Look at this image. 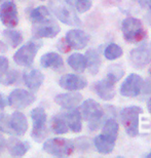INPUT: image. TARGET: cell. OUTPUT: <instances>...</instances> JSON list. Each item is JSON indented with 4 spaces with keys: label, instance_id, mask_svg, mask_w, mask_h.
Instances as JSON below:
<instances>
[{
    "label": "cell",
    "instance_id": "cell-36",
    "mask_svg": "<svg viewBox=\"0 0 151 158\" xmlns=\"http://www.w3.org/2000/svg\"><path fill=\"white\" fill-rule=\"evenodd\" d=\"M141 7L146 8L147 10H151V0H139Z\"/></svg>",
    "mask_w": 151,
    "mask_h": 158
},
{
    "label": "cell",
    "instance_id": "cell-28",
    "mask_svg": "<svg viewBox=\"0 0 151 158\" xmlns=\"http://www.w3.org/2000/svg\"><path fill=\"white\" fill-rule=\"evenodd\" d=\"M50 17H52V15H50L49 9L44 5H40L38 7L32 9L30 12V20L32 22V24L44 21Z\"/></svg>",
    "mask_w": 151,
    "mask_h": 158
},
{
    "label": "cell",
    "instance_id": "cell-43",
    "mask_svg": "<svg viewBox=\"0 0 151 158\" xmlns=\"http://www.w3.org/2000/svg\"><path fill=\"white\" fill-rule=\"evenodd\" d=\"M147 107H148V110H149V112L151 113V99L148 101V105H147Z\"/></svg>",
    "mask_w": 151,
    "mask_h": 158
},
{
    "label": "cell",
    "instance_id": "cell-2",
    "mask_svg": "<svg viewBox=\"0 0 151 158\" xmlns=\"http://www.w3.org/2000/svg\"><path fill=\"white\" fill-rule=\"evenodd\" d=\"M121 31L124 40L130 43L141 42L147 37V31L144 29L142 22L133 17L124 19L121 24Z\"/></svg>",
    "mask_w": 151,
    "mask_h": 158
},
{
    "label": "cell",
    "instance_id": "cell-19",
    "mask_svg": "<svg viewBox=\"0 0 151 158\" xmlns=\"http://www.w3.org/2000/svg\"><path fill=\"white\" fill-rule=\"evenodd\" d=\"M63 117L65 118L66 123H67L68 127L71 129L73 132H80L82 129V116H81L80 111L76 107L72 109H67V112L62 114Z\"/></svg>",
    "mask_w": 151,
    "mask_h": 158
},
{
    "label": "cell",
    "instance_id": "cell-24",
    "mask_svg": "<svg viewBox=\"0 0 151 158\" xmlns=\"http://www.w3.org/2000/svg\"><path fill=\"white\" fill-rule=\"evenodd\" d=\"M67 63L74 71L78 72V73H82V72H84V70L86 69V56L79 52L72 53V55L68 58Z\"/></svg>",
    "mask_w": 151,
    "mask_h": 158
},
{
    "label": "cell",
    "instance_id": "cell-31",
    "mask_svg": "<svg viewBox=\"0 0 151 158\" xmlns=\"http://www.w3.org/2000/svg\"><path fill=\"white\" fill-rule=\"evenodd\" d=\"M18 80H19V72L17 70H14V69H11L9 71L7 70L0 77V83L6 85V86L14 85Z\"/></svg>",
    "mask_w": 151,
    "mask_h": 158
},
{
    "label": "cell",
    "instance_id": "cell-46",
    "mask_svg": "<svg viewBox=\"0 0 151 158\" xmlns=\"http://www.w3.org/2000/svg\"><path fill=\"white\" fill-rule=\"evenodd\" d=\"M1 1H3V0H0V2H1Z\"/></svg>",
    "mask_w": 151,
    "mask_h": 158
},
{
    "label": "cell",
    "instance_id": "cell-11",
    "mask_svg": "<svg viewBox=\"0 0 151 158\" xmlns=\"http://www.w3.org/2000/svg\"><path fill=\"white\" fill-rule=\"evenodd\" d=\"M130 60L136 68H143L151 62V42L143 43L132 49Z\"/></svg>",
    "mask_w": 151,
    "mask_h": 158
},
{
    "label": "cell",
    "instance_id": "cell-23",
    "mask_svg": "<svg viewBox=\"0 0 151 158\" xmlns=\"http://www.w3.org/2000/svg\"><path fill=\"white\" fill-rule=\"evenodd\" d=\"M94 144H95L96 149L99 153L108 154L110 152H112L113 149H114L115 141L108 137H106V135H104L102 134V135H97L95 138Z\"/></svg>",
    "mask_w": 151,
    "mask_h": 158
},
{
    "label": "cell",
    "instance_id": "cell-4",
    "mask_svg": "<svg viewBox=\"0 0 151 158\" xmlns=\"http://www.w3.org/2000/svg\"><path fill=\"white\" fill-rule=\"evenodd\" d=\"M30 115L33 121L31 137L37 143H41L42 141H44V139L48 134L46 112L41 107H37V108H34L31 111Z\"/></svg>",
    "mask_w": 151,
    "mask_h": 158
},
{
    "label": "cell",
    "instance_id": "cell-6",
    "mask_svg": "<svg viewBox=\"0 0 151 158\" xmlns=\"http://www.w3.org/2000/svg\"><path fill=\"white\" fill-rule=\"evenodd\" d=\"M43 150L49 155L64 157L69 156L74 152L75 144L73 141L64 138L49 139L43 144Z\"/></svg>",
    "mask_w": 151,
    "mask_h": 158
},
{
    "label": "cell",
    "instance_id": "cell-17",
    "mask_svg": "<svg viewBox=\"0 0 151 158\" xmlns=\"http://www.w3.org/2000/svg\"><path fill=\"white\" fill-rule=\"evenodd\" d=\"M115 83H113L108 79H102V80L97 81L94 85V89L97 94L104 101L112 100L115 96Z\"/></svg>",
    "mask_w": 151,
    "mask_h": 158
},
{
    "label": "cell",
    "instance_id": "cell-9",
    "mask_svg": "<svg viewBox=\"0 0 151 158\" xmlns=\"http://www.w3.org/2000/svg\"><path fill=\"white\" fill-rule=\"evenodd\" d=\"M36 97L35 94L30 93L28 90L22 89V88H17L12 90L8 96L7 102L8 105L15 109H24L26 107H29L30 105L35 102Z\"/></svg>",
    "mask_w": 151,
    "mask_h": 158
},
{
    "label": "cell",
    "instance_id": "cell-30",
    "mask_svg": "<svg viewBox=\"0 0 151 158\" xmlns=\"http://www.w3.org/2000/svg\"><path fill=\"white\" fill-rule=\"evenodd\" d=\"M122 53H124L122 48L115 43H110L105 48V50H104V56H105V58L107 60H109V61L120 58L122 56Z\"/></svg>",
    "mask_w": 151,
    "mask_h": 158
},
{
    "label": "cell",
    "instance_id": "cell-42",
    "mask_svg": "<svg viewBox=\"0 0 151 158\" xmlns=\"http://www.w3.org/2000/svg\"><path fill=\"white\" fill-rule=\"evenodd\" d=\"M65 2H67L68 4H70L71 6H74V3H75V0H64Z\"/></svg>",
    "mask_w": 151,
    "mask_h": 158
},
{
    "label": "cell",
    "instance_id": "cell-21",
    "mask_svg": "<svg viewBox=\"0 0 151 158\" xmlns=\"http://www.w3.org/2000/svg\"><path fill=\"white\" fill-rule=\"evenodd\" d=\"M6 147L11 156L21 157L29 151L30 144L28 141H21L17 138H10L6 143Z\"/></svg>",
    "mask_w": 151,
    "mask_h": 158
},
{
    "label": "cell",
    "instance_id": "cell-29",
    "mask_svg": "<svg viewBox=\"0 0 151 158\" xmlns=\"http://www.w3.org/2000/svg\"><path fill=\"white\" fill-rule=\"evenodd\" d=\"M124 75V69L122 68V66L118 64H114V65L110 66L108 69L107 79L113 82V83H116V82H118L120 80Z\"/></svg>",
    "mask_w": 151,
    "mask_h": 158
},
{
    "label": "cell",
    "instance_id": "cell-40",
    "mask_svg": "<svg viewBox=\"0 0 151 158\" xmlns=\"http://www.w3.org/2000/svg\"><path fill=\"white\" fill-rule=\"evenodd\" d=\"M144 85V93L151 94V83L148 84H143Z\"/></svg>",
    "mask_w": 151,
    "mask_h": 158
},
{
    "label": "cell",
    "instance_id": "cell-22",
    "mask_svg": "<svg viewBox=\"0 0 151 158\" xmlns=\"http://www.w3.org/2000/svg\"><path fill=\"white\" fill-rule=\"evenodd\" d=\"M86 68L89 69L90 73L92 75L98 74L101 68V58L99 52L96 49L90 48L86 52Z\"/></svg>",
    "mask_w": 151,
    "mask_h": 158
},
{
    "label": "cell",
    "instance_id": "cell-35",
    "mask_svg": "<svg viewBox=\"0 0 151 158\" xmlns=\"http://www.w3.org/2000/svg\"><path fill=\"white\" fill-rule=\"evenodd\" d=\"M58 48H59L60 52H62L64 53H67V52H69L71 50V46L69 45L65 38H62L58 42Z\"/></svg>",
    "mask_w": 151,
    "mask_h": 158
},
{
    "label": "cell",
    "instance_id": "cell-32",
    "mask_svg": "<svg viewBox=\"0 0 151 158\" xmlns=\"http://www.w3.org/2000/svg\"><path fill=\"white\" fill-rule=\"evenodd\" d=\"M74 6L78 12L82 14V12L90 10V8L92 7V1L90 0H75Z\"/></svg>",
    "mask_w": 151,
    "mask_h": 158
},
{
    "label": "cell",
    "instance_id": "cell-8",
    "mask_svg": "<svg viewBox=\"0 0 151 158\" xmlns=\"http://www.w3.org/2000/svg\"><path fill=\"white\" fill-rule=\"evenodd\" d=\"M61 31L59 24L50 17L44 21L32 24V35L35 39L55 38Z\"/></svg>",
    "mask_w": 151,
    "mask_h": 158
},
{
    "label": "cell",
    "instance_id": "cell-33",
    "mask_svg": "<svg viewBox=\"0 0 151 158\" xmlns=\"http://www.w3.org/2000/svg\"><path fill=\"white\" fill-rule=\"evenodd\" d=\"M0 131L11 135L9 127V116L4 113H0Z\"/></svg>",
    "mask_w": 151,
    "mask_h": 158
},
{
    "label": "cell",
    "instance_id": "cell-37",
    "mask_svg": "<svg viewBox=\"0 0 151 158\" xmlns=\"http://www.w3.org/2000/svg\"><path fill=\"white\" fill-rule=\"evenodd\" d=\"M5 146H6V142L4 140V138H3L1 135H0V154L2 153V151L5 148Z\"/></svg>",
    "mask_w": 151,
    "mask_h": 158
},
{
    "label": "cell",
    "instance_id": "cell-25",
    "mask_svg": "<svg viewBox=\"0 0 151 158\" xmlns=\"http://www.w3.org/2000/svg\"><path fill=\"white\" fill-rule=\"evenodd\" d=\"M50 128L53 134L56 135H64L67 134L69 127L66 123L65 118L63 115H55L50 119Z\"/></svg>",
    "mask_w": 151,
    "mask_h": 158
},
{
    "label": "cell",
    "instance_id": "cell-47",
    "mask_svg": "<svg viewBox=\"0 0 151 158\" xmlns=\"http://www.w3.org/2000/svg\"><path fill=\"white\" fill-rule=\"evenodd\" d=\"M41 1H44V0H41Z\"/></svg>",
    "mask_w": 151,
    "mask_h": 158
},
{
    "label": "cell",
    "instance_id": "cell-10",
    "mask_svg": "<svg viewBox=\"0 0 151 158\" xmlns=\"http://www.w3.org/2000/svg\"><path fill=\"white\" fill-rule=\"evenodd\" d=\"M0 21L7 28H15L18 26V7L12 0H7L0 5Z\"/></svg>",
    "mask_w": 151,
    "mask_h": 158
},
{
    "label": "cell",
    "instance_id": "cell-7",
    "mask_svg": "<svg viewBox=\"0 0 151 158\" xmlns=\"http://www.w3.org/2000/svg\"><path fill=\"white\" fill-rule=\"evenodd\" d=\"M142 109L137 106L125 107L120 111V120L127 134L130 137H136L139 134V116Z\"/></svg>",
    "mask_w": 151,
    "mask_h": 158
},
{
    "label": "cell",
    "instance_id": "cell-26",
    "mask_svg": "<svg viewBox=\"0 0 151 158\" xmlns=\"http://www.w3.org/2000/svg\"><path fill=\"white\" fill-rule=\"evenodd\" d=\"M118 131H119V125H118L117 121L113 118H109L106 120L105 123H104L103 128H102V134L104 135H106V137L116 141L117 135H118Z\"/></svg>",
    "mask_w": 151,
    "mask_h": 158
},
{
    "label": "cell",
    "instance_id": "cell-45",
    "mask_svg": "<svg viewBox=\"0 0 151 158\" xmlns=\"http://www.w3.org/2000/svg\"><path fill=\"white\" fill-rule=\"evenodd\" d=\"M149 73H150V75H151V68H150V70H149Z\"/></svg>",
    "mask_w": 151,
    "mask_h": 158
},
{
    "label": "cell",
    "instance_id": "cell-39",
    "mask_svg": "<svg viewBox=\"0 0 151 158\" xmlns=\"http://www.w3.org/2000/svg\"><path fill=\"white\" fill-rule=\"evenodd\" d=\"M7 45H6V44L3 42V41H1L0 40V52L1 53H3V52H7Z\"/></svg>",
    "mask_w": 151,
    "mask_h": 158
},
{
    "label": "cell",
    "instance_id": "cell-5",
    "mask_svg": "<svg viewBox=\"0 0 151 158\" xmlns=\"http://www.w3.org/2000/svg\"><path fill=\"white\" fill-rule=\"evenodd\" d=\"M41 47V41H28L21 48L18 49V52H15L14 55L15 63L18 66H22V67H31L34 63V59H35L37 52Z\"/></svg>",
    "mask_w": 151,
    "mask_h": 158
},
{
    "label": "cell",
    "instance_id": "cell-34",
    "mask_svg": "<svg viewBox=\"0 0 151 158\" xmlns=\"http://www.w3.org/2000/svg\"><path fill=\"white\" fill-rule=\"evenodd\" d=\"M9 62L6 56H0V77L8 70Z\"/></svg>",
    "mask_w": 151,
    "mask_h": 158
},
{
    "label": "cell",
    "instance_id": "cell-20",
    "mask_svg": "<svg viewBox=\"0 0 151 158\" xmlns=\"http://www.w3.org/2000/svg\"><path fill=\"white\" fill-rule=\"evenodd\" d=\"M40 65L42 68L52 69L55 71H61L64 68V61L62 56L57 52H46L40 59Z\"/></svg>",
    "mask_w": 151,
    "mask_h": 158
},
{
    "label": "cell",
    "instance_id": "cell-38",
    "mask_svg": "<svg viewBox=\"0 0 151 158\" xmlns=\"http://www.w3.org/2000/svg\"><path fill=\"white\" fill-rule=\"evenodd\" d=\"M6 106V101L4 100V97L0 94V111H2Z\"/></svg>",
    "mask_w": 151,
    "mask_h": 158
},
{
    "label": "cell",
    "instance_id": "cell-15",
    "mask_svg": "<svg viewBox=\"0 0 151 158\" xmlns=\"http://www.w3.org/2000/svg\"><path fill=\"white\" fill-rule=\"evenodd\" d=\"M9 127L11 135L22 137L28 131V120L22 112L15 111L9 116Z\"/></svg>",
    "mask_w": 151,
    "mask_h": 158
},
{
    "label": "cell",
    "instance_id": "cell-3",
    "mask_svg": "<svg viewBox=\"0 0 151 158\" xmlns=\"http://www.w3.org/2000/svg\"><path fill=\"white\" fill-rule=\"evenodd\" d=\"M80 113L82 118L89 123L90 131H95L99 128L104 116V110L99 103L92 99L84 101L81 106Z\"/></svg>",
    "mask_w": 151,
    "mask_h": 158
},
{
    "label": "cell",
    "instance_id": "cell-16",
    "mask_svg": "<svg viewBox=\"0 0 151 158\" xmlns=\"http://www.w3.org/2000/svg\"><path fill=\"white\" fill-rule=\"evenodd\" d=\"M81 101H82V94L79 93L60 94L55 97V102L57 105H59L63 109L66 110L77 107Z\"/></svg>",
    "mask_w": 151,
    "mask_h": 158
},
{
    "label": "cell",
    "instance_id": "cell-18",
    "mask_svg": "<svg viewBox=\"0 0 151 158\" xmlns=\"http://www.w3.org/2000/svg\"><path fill=\"white\" fill-rule=\"evenodd\" d=\"M43 81H44V75L38 69H31L30 71H28L24 74L25 85L34 93L39 89Z\"/></svg>",
    "mask_w": 151,
    "mask_h": 158
},
{
    "label": "cell",
    "instance_id": "cell-44",
    "mask_svg": "<svg viewBox=\"0 0 151 158\" xmlns=\"http://www.w3.org/2000/svg\"><path fill=\"white\" fill-rule=\"evenodd\" d=\"M147 157H148V158H151V152L148 154V155H147Z\"/></svg>",
    "mask_w": 151,
    "mask_h": 158
},
{
    "label": "cell",
    "instance_id": "cell-1",
    "mask_svg": "<svg viewBox=\"0 0 151 158\" xmlns=\"http://www.w3.org/2000/svg\"><path fill=\"white\" fill-rule=\"evenodd\" d=\"M49 8L56 18L63 24L74 27L81 26V21L74 11L73 6L68 4L64 0H50Z\"/></svg>",
    "mask_w": 151,
    "mask_h": 158
},
{
    "label": "cell",
    "instance_id": "cell-12",
    "mask_svg": "<svg viewBox=\"0 0 151 158\" xmlns=\"http://www.w3.org/2000/svg\"><path fill=\"white\" fill-rule=\"evenodd\" d=\"M143 87V79L140 75L132 73L120 86V94L124 97L135 98L139 96Z\"/></svg>",
    "mask_w": 151,
    "mask_h": 158
},
{
    "label": "cell",
    "instance_id": "cell-14",
    "mask_svg": "<svg viewBox=\"0 0 151 158\" xmlns=\"http://www.w3.org/2000/svg\"><path fill=\"white\" fill-rule=\"evenodd\" d=\"M59 84L62 88L69 91H76L83 89L87 85L86 79L76 74H66L59 80Z\"/></svg>",
    "mask_w": 151,
    "mask_h": 158
},
{
    "label": "cell",
    "instance_id": "cell-41",
    "mask_svg": "<svg viewBox=\"0 0 151 158\" xmlns=\"http://www.w3.org/2000/svg\"><path fill=\"white\" fill-rule=\"evenodd\" d=\"M145 19L147 21V23L149 25H151V10H147L146 15H145Z\"/></svg>",
    "mask_w": 151,
    "mask_h": 158
},
{
    "label": "cell",
    "instance_id": "cell-13",
    "mask_svg": "<svg viewBox=\"0 0 151 158\" xmlns=\"http://www.w3.org/2000/svg\"><path fill=\"white\" fill-rule=\"evenodd\" d=\"M90 35L80 29H72L66 34L65 39L68 42L71 48L74 49H83L87 45L90 41Z\"/></svg>",
    "mask_w": 151,
    "mask_h": 158
},
{
    "label": "cell",
    "instance_id": "cell-27",
    "mask_svg": "<svg viewBox=\"0 0 151 158\" xmlns=\"http://www.w3.org/2000/svg\"><path fill=\"white\" fill-rule=\"evenodd\" d=\"M3 36L5 37V39L7 40V42L10 44V46L12 48H17V47L20 45V44L23 42V35L20 31L14 30L12 28H8V29H5L2 32Z\"/></svg>",
    "mask_w": 151,
    "mask_h": 158
}]
</instances>
